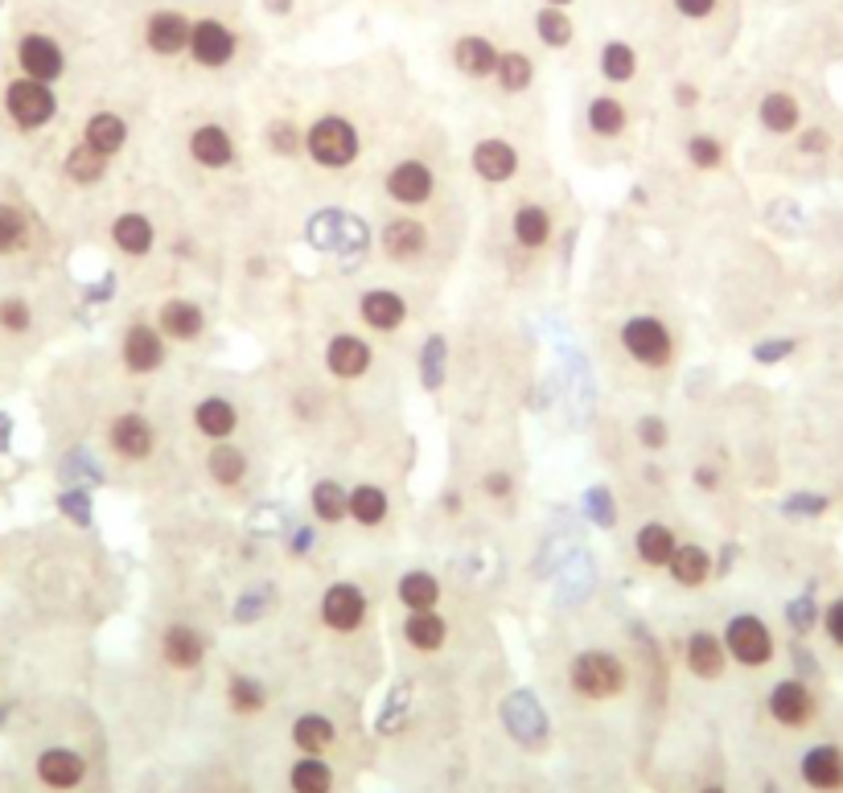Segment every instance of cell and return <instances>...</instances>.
<instances>
[{
  "label": "cell",
  "instance_id": "45",
  "mask_svg": "<svg viewBox=\"0 0 843 793\" xmlns=\"http://www.w3.org/2000/svg\"><path fill=\"white\" fill-rule=\"evenodd\" d=\"M25 239H30V222H25V215H21L17 206H0V255L21 251Z\"/></svg>",
  "mask_w": 843,
  "mask_h": 793
},
{
  "label": "cell",
  "instance_id": "44",
  "mask_svg": "<svg viewBox=\"0 0 843 793\" xmlns=\"http://www.w3.org/2000/svg\"><path fill=\"white\" fill-rule=\"evenodd\" d=\"M103 169H107V157H103V153H95L91 145L71 148V157H66V177H74L79 186H91V181H100Z\"/></svg>",
  "mask_w": 843,
  "mask_h": 793
},
{
  "label": "cell",
  "instance_id": "27",
  "mask_svg": "<svg viewBox=\"0 0 843 793\" xmlns=\"http://www.w3.org/2000/svg\"><path fill=\"white\" fill-rule=\"evenodd\" d=\"M128 140V124L116 116V112H100V116L87 119V128H83V145H91L95 153L103 157H116L119 148Z\"/></svg>",
  "mask_w": 843,
  "mask_h": 793
},
{
  "label": "cell",
  "instance_id": "33",
  "mask_svg": "<svg viewBox=\"0 0 843 793\" xmlns=\"http://www.w3.org/2000/svg\"><path fill=\"white\" fill-rule=\"evenodd\" d=\"M440 584L433 572H407L399 580V605H407V613H424V608H437Z\"/></svg>",
  "mask_w": 843,
  "mask_h": 793
},
{
  "label": "cell",
  "instance_id": "48",
  "mask_svg": "<svg viewBox=\"0 0 843 793\" xmlns=\"http://www.w3.org/2000/svg\"><path fill=\"white\" fill-rule=\"evenodd\" d=\"M268 145H272V153H280V157H292L305 140H301V132L292 128V119H272V124H268Z\"/></svg>",
  "mask_w": 843,
  "mask_h": 793
},
{
  "label": "cell",
  "instance_id": "18",
  "mask_svg": "<svg viewBox=\"0 0 843 793\" xmlns=\"http://www.w3.org/2000/svg\"><path fill=\"white\" fill-rule=\"evenodd\" d=\"M189 153H194V160L206 165V169H227L235 160L231 132L219 128V124H202V128H194V136H189Z\"/></svg>",
  "mask_w": 843,
  "mask_h": 793
},
{
  "label": "cell",
  "instance_id": "62",
  "mask_svg": "<svg viewBox=\"0 0 843 793\" xmlns=\"http://www.w3.org/2000/svg\"><path fill=\"white\" fill-rule=\"evenodd\" d=\"M284 4H289V0H272V9H277V13H284Z\"/></svg>",
  "mask_w": 843,
  "mask_h": 793
},
{
  "label": "cell",
  "instance_id": "57",
  "mask_svg": "<svg viewBox=\"0 0 843 793\" xmlns=\"http://www.w3.org/2000/svg\"><path fill=\"white\" fill-rule=\"evenodd\" d=\"M481 486H486V493H490V498H507V493H510V473H502V469H498V473H490L486 481H481Z\"/></svg>",
  "mask_w": 843,
  "mask_h": 793
},
{
  "label": "cell",
  "instance_id": "4",
  "mask_svg": "<svg viewBox=\"0 0 843 793\" xmlns=\"http://www.w3.org/2000/svg\"><path fill=\"white\" fill-rule=\"evenodd\" d=\"M725 649L737 658L741 666H766L773 658V634H770V625L761 617H753V613H741V617H732L728 620V629H725Z\"/></svg>",
  "mask_w": 843,
  "mask_h": 793
},
{
  "label": "cell",
  "instance_id": "64",
  "mask_svg": "<svg viewBox=\"0 0 843 793\" xmlns=\"http://www.w3.org/2000/svg\"><path fill=\"white\" fill-rule=\"evenodd\" d=\"M704 793H725V790H720V785H712V790H704Z\"/></svg>",
  "mask_w": 843,
  "mask_h": 793
},
{
  "label": "cell",
  "instance_id": "21",
  "mask_svg": "<svg viewBox=\"0 0 843 793\" xmlns=\"http://www.w3.org/2000/svg\"><path fill=\"white\" fill-rule=\"evenodd\" d=\"M160 654L174 670H194L206 654V637L198 629H189V625H169L165 637H160Z\"/></svg>",
  "mask_w": 843,
  "mask_h": 793
},
{
  "label": "cell",
  "instance_id": "55",
  "mask_svg": "<svg viewBox=\"0 0 843 793\" xmlns=\"http://www.w3.org/2000/svg\"><path fill=\"white\" fill-rule=\"evenodd\" d=\"M790 349H794L790 337H773V346H757V362H778V358H785Z\"/></svg>",
  "mask_w": 843,
  "mask_h": 793
},
{
  "label": "cell",
  "instance_id": "34",
  "mask_svg": "<svg viewBox=\"0 0 843 793\" xmlns=\"http://www.w3.org/2000/svg\"><path fill=\"white\" fill-rule=\"evenodd\" d=\"M206 473L215 477L219 486H239L243 473H248V457H243L235 445L219 440V445L210 448V457H206Z\"/></svg>",
  "mask_w": 843,
  "mask_h": 793
},
{
  "label": "cell",
  "instance_id": "46",
  "mask_svg": "<svg viewBox=\"0 0 843 793\" xmlns=\"http://www.w3.org/2000/svg\"><path fill=\"white\" fill-rule=\"evenodd\" d=\"M687 157H691L696 169H720L725 165V145L712 140V136H691L687 140Z\"/></svg>",
  "mask_w": 843,
  "mask_h": 793
},
{
  "label": "cell",
  "instance_id": "22",
  "mask_svg": "<svg viewBox=\"0 0 843 793\" xmlns=\"http://www.w3.org/2000/svg\"><path fill=\"white\" fill-rule=\"evenodd\" d=\"M206 317L202 309L194 301H165L160 304V317H157V330L160 337H169V342H194L198 333H202Z\"/></svg>",
  "mask_w": 843,
  "mask_h": 793
},
{
  "label": "cell",
  "instance_id": "60",
  "mask_svg": "<svg viewBox=\"0 0 843 793\" xmlns=\"http://www.w3.org/2000/svg\"><path fill=\"white\" fill-rule=\"evenodd\" d=\"M802 148H806V153H823V148H828V132H806V136H802Z\"/></svg>",
  "mask_w": 843,
  "mask_h": 793
},
{
  "label": "cell",
  "instance_id": "5",
  "mask_svg": "<svg viewBox=\"0 0 843 793\" xmlns=\"http://www.w3.org/2000/svg\"><path fill=\"white\" fill-rule=\"evenodd\" d=\"M4 107H9V116H13L21 128H42V124L54 119L59 100H54L50 83H38V79H17L13 87L4 91Z\"/></svg>",
  "mask_w": 843,
  "mask_h": 793
},
{
  "label": "cell",
  "instance_id": "35",
  "mask_svg": "<svg viewBox=\"0 0 843 793\" xmlns=\"http://www.w3.org/2000/svg\"><path fill=\"white\" fill-rule=\"evenodd\" d=\"M292 793H334V769L318 757H305V761L292 764Z\"/></svg>",
  "mask_w": 843,
  "mask_h": 793
},
{
  "label": "cell",
  "instance_id": "41",
  "mask_svg": "<svg viewBox=\"0 0 843 793\" xmlns=\"http://www.w3.org/2000/svg\"><path fill=\"white\" fill-rule=\"evenodd\" d=\"M634 71H638V54H634V45L605 42V50H601V74H605V83H629Z\"/></svg>",
  "mask_w": 843,
  "mask_h": 793
},
{
  "label": "cell",
  "instance_id": "38",
  "mask_svg": "<svg viewBox=\"0 0 843 793\" xmlns=\"http://www.w3.org/2000/svg\"><path fill=\"white\" fill-rule=\"evenodd\" d=\"M531 74H535V66H531V59H527V54H519V50H507V54H498L495 79H498V87L507 91V95H519V91L531 87Z\"/></svg>",
  "mask_w": 843,
  "mask_h": 793
},
{
  "label": "cell",
  "instance_id": "1",
  "mask_svg": "<svg viewBox=\"0 0 843 793\" xmlns=\"http://www.w3.org/2000/svg\"><path fill=\"white\" fill-rule=\"evenodd\" d=\"M568 678H572V691L581 695V699H613V695L625 691V678L629 675L605 649H584V654H576Z\"/></svg>",
  "mask_w": 843,
  "mask_h": 793
},
{
  "label": "cell",
  "instance_id": "28",
  "mask_svg": "<svg viewBox=\"0 0 843 793\" xmlns=\"http://www.w3.org/2000/svg\"><path fill=\"white\" fill-rule=\"evenodd\" d=\"M112 243H116L119 251H128V255H148L153 243H157V234H153V222H148L145 215L128 210V215H119L116 222H112Z\"/></svg>",
  "mask_w": 843,
  "mask_h": 793
},
{
  "label": "cell",
  "instance_id": "14",
  "mask_svg": "<svg viewBox=\"0 0 843 793\" xmlns=\"http://www.w3.org/2000/svg\"><path fill=\"white\" fill-rule=\"evenodd\" d=\"M160 362H165V342H160V330L153 325H132L124 333V366L132 375H153Z\"/></svg>",
  "mask_w": 843,
  "mask_h": 793
},
{
  "label": "cell",
  "instance_id": "13",
  "mask_svg": "<svg viewBox=\"0 0 843 793\" xmlns=\"http://www.w3.org/2000/svg\"><path fill=\"white\" fill-rule=\"evenodd\" d=\"M802 781L819 793H840L843 790V749L835 744H814L802 757Z\"/></svg>",
  "mask_w": 843,
  "mask_h": 793
},
{
  "label": "cell",
  "instance_id": "43",
  "mask_svg": "<svg viewBox=\"0 0 843 793\" xmlns=\"http://www.w3.org/2000/svg\"><path fill=\"white\" fill-rule=\"evenodd\" d=\"M227 703H231L239 716H256V711H263V703H268V691H263L256 678L235 675L231 687H227Z\"/></svg>",
  "mask_w": 843,
  "mask_h": 793
},
{
  "label": "cell",
  "instance_id": "50",
  "mask_svg": "<svg viewBox=\"0 0 843 793\" xmlns=\"http://www.w3.org/2000/svg\"><path fill=\"white\" fill-rule=\"evenodd\" d=\"M638 440L646 448H663V445H667V424H663V419H655V416L638 419Z\"/></svg>",
  "mask_w": 843,
  "mask_h": 793
},
{
  "label": "cell",
  "instance_id": "10",
  "mask_svg": "<svg viewBox=\"0 0 843 793\" xmlns=\"http://www.w3.org/2000/svg\"><path fill=\"white\" fill-rule=\"evenodd\" d=\"M437 189V177L424 160H399L392 174H387V194L399 206H424Z\"/></svg>",
  "mask_w": 843,
  "mask_h": 793
},
{
  "label": "cell",
  "instance_id": "30",
  "mask_svg": "<svg viewBox=\"0 0 843 793\" xmlns=\"http://www.w3.org/2000/svg\"><path fill=\"white\" fill-rule=\"evenodd\" d=\"M510 231H514V243L519 247H543L548 239H552V215L543 210V206L535 202H527L514 210V222H510Z\"/></svg>",
  "mask_w": 843,
  "mask_h": 793
},
{
  "label": "cell",
  "instance_id": "56",
  "mask_svg": "<svg viewBox=\"0 0 843 793\" xmlns=\"http://www.w3.org/2000/svg\"><path fill=\"white\" fill-rule=\"evenodd\" d=\"M790 620H794V629L806 634V629L814 625V605L811 601H794V605H790Z\"/></svg>",
  "mask_w": 843,
  "mask_h": 793
},
{
  "label": "cell",
  "instance_id": "25",
  "mask_svg": "<svg viewBox=\"0 0 843 793\" xmlns=\"http://www.w3.org/2000/svg\"><path fill=\"white\" fill-rule=\"evenodd\" d=\"M235 424H239V411H235L231 399H222V395H210L202 404L194 407V428L206 436V440H227L235 432Z\"/></svg>",
  "mask_w": 843,
  "mask_h": 793
},
{
  "label": "cell",
  "instance_id": "23",
  "mask_svg": "<svg viewBox=\"0 0 843 793\" xmlns=\"http://www.w3.org/2000/svg\"><path fill=\"white\" fill-rule=\"evenodd\" d=\"M452 62H457V71L469 74V79H490L498 66V45L490 42V38H478V33L457 38V45H452Z\"/></svg>",
  "mask_w": 843,
  "mask_h": 793
},
{
  "label": "cell",
  "instance_id": "52",
  "mask_svg": "<svg viewBox=\"0 0 843 793\" xmlns=\"http://www.w3.org/2000/svg\"><path fill=\"white\" fill-rule=\"evenodd\" d=\"M823 629L835 646H843V601H831L828 613H823Z\"/></svg>",
  "mask_w": 843,
  "mask_h": 793
},
{
  "label": "cell",
  "instance_id": "9",
  "mask_svg": "<svg viewBox=\"0 0 843 793\" xmlns=\"http://www.w3.org/2000/svg\"><path fill=\"white\" fill-rule=\"evenodd\" d=\"M770 716L782 728H806V723L814 720V695L806 682H799V678H785V682H778L770 691Z\"/></svg>",
  "mask_w": 843,
  "mask_h": 793
},
{
  "label": "cell",
  "instance_id": "54",
  "mask_svg": "<svg viewBox=\"0 0 843 793\" xmlns=\"http://www.w3.org/2000/svg\"><path fill=\"white\" fill-rule=\"evenodd\" d=\"M589 510H593V519L601 522V526H610L613 514H610V493L605 490H593L589 493Z\"/></svg>",
  "mask_w": 843,
  "mask_h": 793
},
{
  "label": "cell",
  "instance_id": "17",
  "mask_svg": "<svg viewBox=\"0 0 843 793\" xmlns=\"http://www.w3.org/2000/svg\"><path fill=\"white\" fill-rule=\"evenodd\" d=\"M38 778H42L50 790H74L79 781L87 778V764L71 749H45L42 757H38Z\"/></svg>",
  "mask_w": 843,
  "mask_h": 793
},
{
  "label": "cell",
  "instance_id": "63",
  "mask_svg": "<svg viewBox=\"0 0 843 793\" xmlns=\"http://www.w3.org/2000/svg\"><path fill=\"white\" fill-rule=\"evenodd\" d=\"M548 4H555V9H564V4H572V0H548Z\"/></svg>",
  "mask_w": 843,
  "mask_h": 793
},
{
  "label": "cell",
  "instance_id": "2",
  "mask_svg": "<svg viewBox=\"0 0 843 793\" xmlns=\"http://www.w3.org/2000/svg\"><path fill=\"white\" fill-rule=\"evenodd\" d=\"M309 157L325 165V169H346L350 160L358 157V132L342 116H321L305 136Z\"/></svg>",
  "mask_w": 843,
  "mask_h": 793
},
{
  "label": "cell",
  "instance_id": "6",
  "mask_svg": "<svg viewBox=\"0 0 843 793\" xmlns=\"http://www.w3.org/2000/svg\"><path fill=\"white\" fill-rule=\"evenodd\" d=\"M235 33L227 21H219V17H202V21H194V30H189V54H194V62L198 66H206V71H219V66H227V62L235 59Z\"/></svg>",
  "mask_w": 843,
  "mask_h": 793
},
{
  "label": "cell",
  "instance_id": "8",
  "mask_svg": "<svg viewBox=\"0 0 843 793\" xmlns=\"http://www.w3.org/2000/svg\"><path fill=\"white\" fill-rule=\"evenodd\" d=\"M189 30H194V21L186 13H177V9H160V13L148 17L145 25V42L153 54L160 59H174V54H186L189 50Z\"/></svg>",
  "mask_w": 843,
  "mask_h": 793
},
{
  "label": "cell",
  "instance_id": "11",
  "mask_svg": "<svg viewBox=\"0 0 843 793\" xmlns=\"http://www.w3.org/2000/svg\"><path fill=\"white\" fill-rule=\"evenodd\" d=\"M17 59H21L25 79H38V83H54L62 74V66H66L59 42H54V38H42V33H30V38L21 42V50H17Z\"/></svg>",
  "mask_w": 843,
  "mask_h": 793
},
{
  "label": "cell",
  "instance_id": "40",
  "mask_svg": "<svg viewBox=\"0 0 843 793\" xmlns=\"http://www.w3.org/2000/svg\"><path fill=\"white\" fill-rule=\"evenodd\" d=\"M629 116H625V103L622 100H610V95H601V100L589 103V128L596 136H622Z\"/></svg>",
  "mask_w": 843,
  "mask_h": 793
},
{
  "label": "cell",
  "instance_id": "12",
  "mask_svg": "<svg viewBox=\"0 0 843 793\" xmlns=\"http://www.w3.org/2000/svg\"><path fill=\"white\" fill-rule=\"evenodd\" d=\"M107 440L116 448L124 461H145L148 452H153V428H148L145 416H136V411H124V416L112 419V428H107Z\"/></svg>",
  "mask_w": 843,
  "mask_h": 793
},
{
  "label": "cell",
  "instance_id": "7",
  "mask_svg": "<svg viewBox=\"0 0 843 793\" xmlns=\"http://www.w3.org/2000/svg\"><path fill=\"white\" fill-rule=\"evenodd\" d=\"M321 620L334 629V634H354L363 629L366 620V592L358 584H334L321 596Z\"/></svg>",
  "mask_w": 843,
  "mask_h": 793
},
{
  "label": "cell",
  "instance_id": "58",
  "mask_svg": "<svg viewBox=\"0 0 843 793\" xmlns=\"http://www.w3.org/2000/svg\"><path fill=\"white\" fill-rule=\"evenodd\" d=\"M823 498H790V510H806V514H823Z\"/></svg>",
  "mask_w": 843,
  "mask_h": 793
},
{
  "label": "cell",
  "instance_id": "59",
  "mask_svg": "<svg viewBox=\"0 0 843 793\" xmlns=\"http://www.w3.org/2000/svg\"><path fill=\"white\" fill-rule=\"evenodd\" d=\"M696 486H699V490H716V486H720V473L704 465V469H696Z\"/></svg>",
  "mask_w": 843,
  "mask_h": 793
},
{
  "label": "cell",
  "instance_id": "32",
  "mask_svg": "<svg viewBox=\"0 0 843 793\" xmlns=\"http://www.w3.org/2000/svg\"><path fill=\"white\" fill-rule=\"evenodd\" d=\"M757 116H761V124L770 132H778V136H785V132H794L799 128V100L794 95H785V91H770L766 100H761V107H757Z\"/></svg>",
  "mask_w": 843,
  "mask_h": 793
},
{
  "label": "cell",
  "instance_id": "29",
  "mask_svg": "<svg viewBox=\"0 0 843 793\" xmlns=\"http://www.w3.org/2000/svg\"><path fill=\"white\" fill-rule=\"evenodd\" d=\"M404 637L412 649H424V654H433V649L445 646V637H449V625L437 617V608H424V613H407L404 620Z\"/></svg>",
  "mask_w": 843,
  "mask_h": 793
},
{
  "label": "cell",
  "instance_id": "47",
  "mask_svg": "<svg viewBox=\"0 0 843 793\" xmlns=\"http://www.w3.org/2000/svg\"><path fill=\"white\" fill-rule=\"evenodd\" d=\"M420 375L428 378V387L437 390L445 378V337H428V346L420 354Z\"/></svg>",
  "mask_w": 843,
  "mask_h": 793
},
{
  "label": "cell",
  "instance_id": "16",
  "mask_svg": "<svg viewBox=\"0 0 843 793\" xmlns=\"http://www.w3.org/2000/svg\"><path fill=\"white\" fill-rule=\"evenodd\" d=\"M358 313H363V321L371 325V330L392 333L407 321V301L392 289H375V292H366L363 301H358Z\"/></svg>",
  "mask_w": 843,
  "mask_h": 793
},
{
  "label": "cell",
  "instance_id": "39",
  "mask_svg": "<svg viewBox=\"0 0 843 793\" xmlns=\"http://www.w3.org/2000/svg\"><path fill=\"white\" fill-rule=\"evenodd\" d=\"M309 505H313V514H318L321 522H342L350 514V493L342 490L337 481H318Z\"/></svg>",
  "mask_w": 843,
  "mask_h": 793
},
{
  "label": "cell",
  "instance_id": "37",
  "mask_svg": "<svg viewBox=\"0 0 843 793\" xmlns=\"http://www.w3.org/2000/svg\"><path fill=\"white\" fill-rule=\"evenodd\" d=\"M387 493L378 490V486H358V490H350V519L358 522V526H378V522L387 519Z\"/></svg>",
  "mask_w": 843,
  "mask_h": 793
},
{
  "label": "cell",
  "instance_id": "19",
  "mask_svg": "<svg viewBox=\"0 0 843 793\" xmlns=\"http://www.w3.org/2000/svg\"><path fill=\"white\" fill-rule=\"evenodd\" d=\"M325 366L337 378H363L366 366H371V346H366L363 337H354V333H337L330 349H325Z\"/></svg>",
  "mask_w": 843,
  "mask_h": 793
},
{
  "label": "cell",
  "instance_id": "15",
  "mask_svg": "<svg viewBox=\"0 0 843 793\" xmlns=\"http://www.w3.org/2000/svg\"><path fill=\"white\" fill-rule=\"evenodd\" d=\"M424 247H428V231H424V222L416 218H392L387 227H383V251H387V260H420Z\"/></svg>",
  "mask_w": 843,
  "mask_h": 793
},
{
  "label": "cell",
  "instance_id": "53",
  "mask_svg": "<svg viewBox=\"0 0 843 793\" xmlns=\"http://www.w3.org/2000/svg\"><path fill=\"white\" fill-rule=\"evenodd\" d=\"M87 493H66V498H62V510H66V514H71V519L74 522H79V526H87V522H91V510H87Z\"/></svg>",
  "mask_w": 843,
  "mask_h": 793
},
{
  "label": "cell",
  "instance_id": "42",
  "mask_svg": "<svg viewBox=\"0 0 843 793\" xmlns=\"http://www.w3.org/2000/svg\"><path fill=\"white\" fill-rule=\"evenodd\" d=\"M535 33H539V42H543V45H552V50H564V45L572 42V21H568L564 9L548 4V9H539V13H535Z\"/></svg>",
  "mask_w": 843,
  "mask_h": 793
},
{
  "label": "cell",
  "instance_id": "26",
  "mask_svg": "<svg viewBox=\"0 0 843 793\" xmlns=\"http://www.w3.org/2000/svg\"><path fill=\"white\" fill-rule=\"evenodd\" d=\"M667 572H670V580L679 584V588H699L704 580L712 576V560H708V551L704 547H696V543H679L675 547V555H670V563H667Z\"/></svg>",
  "mask_w": 843,
  "mask_h": 793
},
{
  "label": "cell",
  "instance_id": "51",
  "mask_svg": "<svg viewBox=\"0 0 843 793\" xmlns=\"http://www.w3.org/2000/svg\"><path fill=\"white\" fill-rule=\"evenodd\" d=\"M716 4H720V0H675V9H679L687 21H704V17H712Z\"/></svg>",
  "mask_w": 843,
  "mask_h": 793
},
{
  "label": "cell",
  "instance_id": "3",
  "mask_svg": "<svg viewBox=\"0 0 843 793\" xmlns=\"http://www.w3.org/2000/svg\"><path fill=\"white\" fill-rule=\"evenodd\" d=\"M622 346L625 354L651 371H663L675 354V342H670V330L658 317H629L622 325Z\"/></svg>",
  "mask_w": 843,
  "mask_h": 793
},
{
  "label": "cell",
  "instance_id": "20",
  "mask_svg": "<svg viewBox=\"0 0 843 793\" xmlns=\"http://www.w3.org/2000/svg\"><path fill=\"white\" fill-rule=\"evenodd\" d=\"M728 666V649L725 641L708 629H699V634L687 637V670L696 678H720Z\"/></svg>",
  "mask_w": 843,
  "mask_h": 793
},
{
  "label": "cell",
  "instance_id": "31",
  "mask_svg": "<svg viewBox=\"0 0 843 793\" xmlns=\"http://www.w3.org/2000/svg\"><path fill=\"white\" fill-rule=\"evenodd\" d=\"M634 547H638V560L646 563V567H667L679 543H675L670 526H663V522H646V526L638 531V539H634Z\"/></svg>",
  "mask_w": 843,
  "mask_h": 793
},
{
  "label": "cell",
  "instance_id": "49",
  "mask_svg": "<svg viewBox=\"0 0 843 793\" xmlns=\"http://www.w3.org/2000/svg\"><path fill=\"white\" fill-rule=\"evenodd\" d=\"M0 325L13 333H25L30 330V304L25 301H4L0 304Z\"/></svg>",
  "mask_w": 843,
  "mask_h": 793
},
{
  "label": "cell",
  "instance_id": "36",
  "mask_svg": "<svg viewBox=\"0 0 843 793\" xmlns=\"http://www.w3.org/2000/svg\"><path fill=\"white\" fill-rule=\"evenodd\" d=\"M334 723L325 720V716H301V720L292 723V740H296V749L309 752V757H318L334 744Z\"/></svg>",
  "mask_w": 843,
  "mask_h": 793
},
{
  "label": "cell",
  "instance_id": "24",
  "mask_svg": "<svg viewBox=\"0 0 843 793\" xmlns=\"http://www.w3.org/2000/svg\"><path fill=\"white\" fill-rule=\"evenodd\" d=\"M519 169V153L507 145V140H481L473 145V174L486 177V181H510Z\"/></svg>",
  "mask_w": 843,
  "mask_h": 793
},
{
  "label": "cell",
  "instance_id": "61",
  "mask_svg": "<svg viewBox=\"0 0 843 793\" xmlns=\"http://www.w3.org/2000/svg\"><path fill=\"white\" fill-rule=\"evenodd\" d=\"M675 100H679V103H696V91H691V87H679V91H675Z\"/></svg>",
  "mask_w": 843,
  "mask_h": 793
}]
</instances>
